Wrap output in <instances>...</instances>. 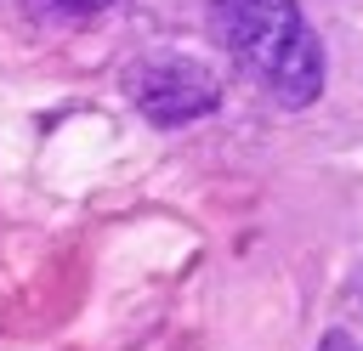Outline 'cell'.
Masks as SVG:
<instances>
[{
  "label": "cell",
  "instance_id": "obj_1",
  "mask_svg": "<svg viewBox=\"0 0 363 351\" xmlns=\"http://www.w3.org/2000/svg\"><path fill=\"white\" fill-rule=\"evenodd\" d=\"M210 28L233 68L278 108H306L323 96V45L295 0H210Z\"/></svg>",
  "mask_w": 363,
  "mask_h": 351
},
{
  "label": "cell",
  "instance_id": "obj_2",
  "mask_svg": "<svg viewBox=\"0 0 363 351\" xmlns=\"http://www.w3.org/2000/svg\"><path fill=\"white\" fill-rule=\"evenodd\" d=\"M125 91H130L142 119H153V125H193V119L216 113L221 74L210 62L187 57V51H147V57L130 62Z\"/></svg>",
  "mask_w": 363,
  "mask_h": 351
},
{
  "label": "cell",
  "instance_id": "obj_3",
  "mask_svg": "<svg viewBox=\"0 0 363 351\" xmlns=\"http://www.w3.org/2000/svg\"><path fill=\"white\" fill-rule=\"evenodd\" d=\"M318 351H357V345H352V334H323Z\"/></svg>",
  "mask_w": 363,
  "mask_h": 351
},
{
  "label": "cell",
  "instance_id": "obj_4",
  "mask_svg": "<svg viewBox=\"0 0 363 351\" xmlns=\"http://www.w3.org/2000/svg\"><path fill=\"white\" fill-rule=\"evenodd\" d=\"M57 6H62V11H102L108 0H57Z\"/></svg>",
  "mask_w": 363,
  "mask_h": 351
}]
</instances>
